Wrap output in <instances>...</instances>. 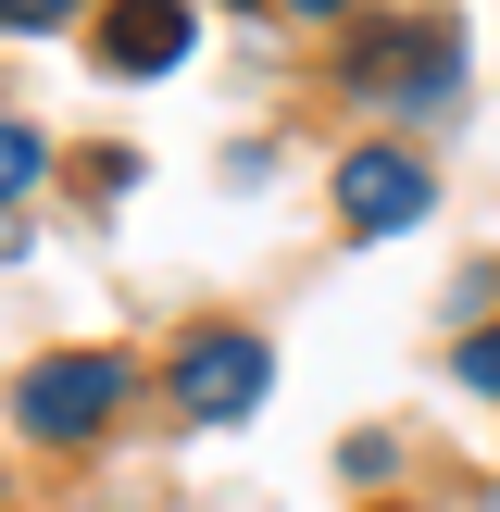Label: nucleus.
<instances>
[{"label": "nucleus", "instance_id": "nucleus-9", "mask_svg": "<svg viewBox=\"0 0 500 512\" xmlns=\"http://www.w3.org/2000/svg\"><path fill=\"white\" fill-rule=\"evenodd\" d=\"M288 13H313V25H325V13H350V0H288Z\"/></svg>", "mask_w": 500, "mask_h": 512}, {"label": "nucleus", "instance_id": "nucleus-4", "mask_svg": "<svg viewBox=\"0 0 500 512\" xmlns=\"http://www.w3.org/2000/svg\"><path fill=\"white\" fill-rule=\"evenodd\" d=\"M338 213H350V238H400L425 213V163L413 150H350L338 163Z\"/></svg>", "mask_w": 500, "mask_h": 512}, {"label": "nucleus", "instance_id": "nucleus-6", "mask_svg": "<svg viewBox=\"0 0 500 512\" xmlns=\"http://www.w3.org/2000/svg\"><path fill=\"white\" fill-rule=\"evenodd\" d=\"M50 175V150H38V125H0V200H25Z\"/></svg>", "mask_w": 500, "mask_h": 512}, {"label": "nucleus", "instance_id": "nucleus-8", "mask_svg": "<svg viewBox=\"0 0 500 512\" xmlns=\"http://www.w3.org/2000/svg\"><path fill=\"white\" fill-rule=\"evenodd\" d=\"M463 388H500V325H488V338H463Z\"/></svg>", "mask_w": 500, "mask_h": 512}, {"label": "nucleus", "instance_id": "nucleus-7", "mask_svg": "<svg viewBox=\"0 0 500 512\" xmlns=\"http://www.w3.org/2000/svg\"><path fill=\"white\" fill-rule=\"evenodd\" d=\"M75 0H0V38H38V25H63Z\"/></svg>", "mask_w": 500, "mask_h": 512}, {"label": "nucleus", "instance_id": "nucleus-2", "mask_svg": "<svg viewBox=\"0 0 500 512\" xmlns=\"http://www.w3.org/2000/svg\"><path fill=\"white\" fill-rule=\"evenodd\" d=\"M113 400H125L113 350H63V363L25 375V425H38V438H88V425H113Z\"/></svg>", "mask_w": 500, "mask_h": 512}, {"label": "nucleus", "instance_id": "nucleus-3", "mask_svg": "<svg viewBox=\"0 0 500 512\" xmlns=\"http://www.w3.org/2000/svg\"><path fill=\"white\" fill-rule=\"evenodd\" d=\"M263 388H275L263 338H188V350H175V400H188L200 425H238V413H263Z\"/></svg>", "mask_w": 500, "mask_h": 512}, {"label": "nucleus", "instance_id": "nucleus-5", "mask_svg": "<svg viewBox=\"0 0 500 512\" xmlns=\"http://www.w3.org/2000/svg\"><path fill=\"white\" fill-rule=\"evenodd\" d=\"M100 63H113V75H163V63H188V0H125V13L100 25Z\"/></svg>", "mask_w": 500, "mask_h": 512}, {"label": "nucleus", "instance_id": "nucleus-1", "mask_svg": "<svg viewBox=\"0 0 500 512\" xmlns=\"http://www.w3.org/2000/svg\"><path fill=\"white\" fill-rule=\"evenodd\" d=\"M350 88H388L413 113H438L463 88V38L450 25H375V38H350Z\"/></svg>", "mask_w": 500, "mask_h": 512}]
</instances>
